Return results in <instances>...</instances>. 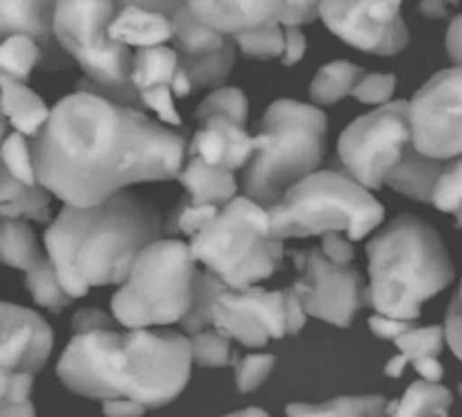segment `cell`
Returning <instances> with one entry per match:
<instances>
[{
  "label": "cell",
  "mask_w": 462,
  "mask_h": 417,
  "mask_svg": "<svg viewBox=\"0 0 462 417\" xmlns=\"http://www.w3.org/2000/svg\"><path fill=\"white\" fill-rule=\"evenodd\" d=\"M456 219H458V226L462 228V208H460L458 212H456Z\"/></svg>",
  "instance_id": "58"
},
{
  "label": "cell",
  "mask_w": 462,
  "mask_h": 417,
  "mask_svg": "<svg viewBox=\"0 0 462 417\" xmlns=\"http://www.w3.org/2000/svg\"><path fill=\"white\" fill-rule=\"evenodd\" d=\"M442 167H445V162L422 156L411 144L404 156H402V161L386 176L383 185H391L395 192L415 199L420 203H431L433 190H436L438 179H440Z\"/></svg>",
  "instance_id": "24"
},
{
  "label": "cell",
  "mask_w": 462,
  "mask_h": 417,
  "mask_svg": "<svg viewBox=\"0 0 462 417\" xmlns=\"http://www.w3.org/2000/svg\"><path fill=\"white\" fill-rule=\"evenodd\" d=\"M131 86L135 95L149 93V90H170L174 97H188L192 93L188 75L180 68L174 48H144L134 54V68H131Z\"/></svg>",
  "instance_id": "20"
},
{
  "label": "cell",
  "mask_w": 462,
  "mask_h": 417,
  "mask_svg": "<svg viewBox=\"0 0 462 417\" xmlns=\"http://www.w3.org/2000/svg\"><path fill=\"white\" fill-rule=\"evenodd\" d=\"M30 147L45 192L70 208H93L129 185L176 179L188 140L81 79L75 93L50 108L48 125Z\"/></svg>",
  "instance_id": "1"
},
{
  "label": "cell",
  "mask_w": 462,
  "mask_h": 417,
  "mask_svg": "<svg viewBox=\"0 0 462 417\" xmlns=\"http://www.w3.org/2000/svg\"><path fill=\"white\" fill-rule=\"evenodd\" d=\"M454 395L440 384L415 382L406 388L404 397L388 402V417H449Z\"/></svg>",
  "instance_id": "26"
},
{
  "label": "cell",
  "mask_w": 462,
  "mask_h": 417,
  "mask_svg": "<svg viewBox=\"0 0 462 417\" xmlns=\"http://www.w3.org/2000/svg\"><path fill=\"white\" fill-rule=\"evenodd\" d=\"M57 375L68 391L88 400H131L161 409L188 386L189 338L170 329L81 334L63 350Z\"/></svg>",
  "instance_id": "2"
},
{
  "label": "cell",
  "mask_w": 462,
  "mask_h": 417,
  "mask_svg": "<svg viewBox=\"0 0 462 417\" xmlns=\"http://www.w3.org/2000/svg\"><path fill=\"white\" fill-rule=\"evenodd\" d=\"M224 417H271V415L262 409H242V411H235V413L224 415Z\"/></svg>",
  "instance_id": "56"
},
{
  "label": "cell",
  "mask_w": 462,
  "mask_h": 417,
  "mask_svg": "<svg viewBox=\"0 0 462 417\" xmlns=\"http://www.w3.org/2000/svg\"><path fill=\"white\" fill-rule=\"evenodd\" d=\"M411 144L433 161L462 156V68L436 72L409 102Z\"/></svg>",
  "instance_id": "11"
},
{
  "label": "cell",
  "mask_w": 462,
  "mask_h": 417,
  "mask_svg": "<svg viewBox=\"0 0 462 417\" xmlns=\"http://www.w3.org/2000/svg\"><path fill=\"white\" fill-rule=\"evenodd\" d=\"M194 262L206 264L233 292L269 280L284 255L269 230V212L246 197H235L188 244Z\"/></svg>",
  "instance_id": "8"
},
{
  "label": "cell",
  "mask_w": 462,
  "mask_h": 417,
  "mask_svg": "<svg viewBox=\"0 0 462 417\" xmlns=\"http://www.w3.org/2000/svg\"><path fill=\"white\" fill-rule=\"evenodd\" d=\"M397 79L395 75H382V72H370L361 77L359 84L352 90V97L364 104H388L395 95Z\"/></svg>",
  "instance_id": "41"
},
{
  "label": "cell",
  "mask_w": 462,
  "mask_h": 417,
  "mask_svg": "<svg viewBox=\"0 0 462 417\" xmlns=\"http://www.w3.org/2000/svg\"><path fill=\"white\" fill-rule=\"evenodd\" d=\"M43 257L36 235L25 221L0 217V262L18 271H30Z\"/></svg>",
  "instance_id": "28"
},
{
  "label": "cell",
  "mask_w": 462,
  "mask_h": 417,
  "mask_svg": "<svg viewBox=\"0 0 462 417\" xmlns=\"http://www.w3.org/2000/svg\"><path fill=\"white\" fill-rule=\"evenodd\" d=\"M370 332L374 334L377 338H383V341H393L395 343L402 334H406L409 329H413V323H406V320H395V319H386V316H370L368 320Z\"/></svg>",
  "instance_id": "46"
},
{
  "label": "cell",
  "mask_w": 462,
  "mask_h": 417,
  "mask_svg": "<svg viewBox=\"0 0 462 417\" xmlns=\"http://www.w3.org/2000/svg\"><path fill=\"white\" fill-rule=\"evenodd\" d=\"M165 237V221L153 203L120 192L93 208L63 206L43 235L48 260L68 298L90 287L125 284L135 257Z\"/></svg>",
  "instance_id": "3"
},
{
  "label": "cell",
  "mask_w": 462,
  "mask_h": 417,
  "mask_svg": "<svg viewBox=\"0 0 462 417\" xmlns=\"http://www.w3.org/2000/svg\"><path fill=\"white\" fill-rule=\"evenodd\" d=\"M174 25L176 57L188 75L192 88H215L228 79L235 66V43L230 36L217 34L203 25L188 3H180L179 12L171 18Z\"/></svg>",
  "instance_id": "15"
},
{
  "label": "cell",
  "mask_w": 462,
  "mask_h": 417,
  "mask_svg": "<svg viewBox=\"0 0 462 417\" xmlns=\"http://www.w3.org/2000/svg\"><path fill=\"white\" fill-rule=\"evenodd\" d=\"M420 14L427 18H445L447 5L445 3H420Z\"/></svg>",
  "instance_id": "53"
},
{
  "label": "cell",
  "mask_w": 462,
  "mask_h": 417,
  "mask_svg": "<svg viewBox=\"0 0 462 417\" xmlns=\"http://www.w3.org/2000/svg\"><path fill=\"white\" fill-rule=\"evenodd\" d=\"M404 370H406L404 359H402V357L397 355V357H393L391 361H388L386 368H383V373H386L388 377H393V379H400L402 375H404Z\"/></svg>",
  "instance_id": "55"
},
{
  "label": "cell",
  "mask_w": 462,
  "mask_h": 417,
  "mask_svg": "<svg viewBox=\"0 0 462 417\" xmlns=\"http://www.w3.org/2000/svg\"><path fill=\"white\" fill-rule=\"evenodd\" d=\"M116 320L111 316L104 314L97 307H86V310H79L72 319V332L75 337H81V334H95V332H108V329H116Z\"/></svg>",
  "instance_id": "43"
},
{
  "label": "cell",
  "mask_w": 462,
  "mask_h": 417,
  "mask_svg": "<svg viewBox=\"0 0 462 417\" xmlns=\"http://www.w3.org/2000/svg\"><path fill=\"white\" fill-rule=\"evenodd\" d=\"M176 179L185 188L192 206H212L221 210L237 197V181L233 171L206 165L201 158H189Z\"/></svg>",
  "instance_id": "23"
},
{
  "label": "cell",
  "mask_w": 462,
  "mask_h": 417,
  "mask_svg": "<svg viewBox=\"0 0 462 417\" xmlns=\"http://www.w3.org/2000/svg\"><path fill=\"white\" fill-rule=\"evenodd\" d=\"M52 18L54 3H0V43L16 34L32 36L43 50V68H68L72 61L54 39Z\"/></svg>",
  "instance_id": "19"
},
{
  "label": "cell",
  "mask_w": 462,
  "mask_h": 417,
  "mask_svg": "<svg viewBox=\"0 0 462 417\" xmlns=\"http://www.w3.org/2000/svg\"><path fill=\"white\" fill-rule=\"evenodd\" d=\"M364 68L355 66L350 61H332L328 66L320 68L316 72L314 81L310 86V97L311 102L319 107H329V104L341 102L343 97L355 90V86L359 84L361 77H364Z\"/></svg>",
  "instance_id": "29"
},
{
  "label": "cell",
  "mask_w": 462,
  "mask_h": 417,
  "mask_svg": "<svg viewBox=\"0 0 462 417\" xmlns=\"http://www.w3.org/2000/svg\"><path fill=\"white\" fill-rule=\"evenodd\" d=\"M52 328L36 311L0 301V368L16 375L43 370L52 355Z\"/></svg>",
  "instance_id": "16"
},
{
  "label": "cell",
  "mask_w": 462,
  "mask_h": 417,
  "mask_svg": "<svg viewBox=\"0 0 462 417\" xmlns=\"http://www.w3.org/2000/svg\"><path fill=\"white\" fill-rule=\"evenodd\" d=\"M442 332H445L447 346H449L451 352H454V355L462 361V307H460L458 296L451 298Z\"/></svg>",
  "instance_id": "45"
},
{
  "label": "cell",
  "mask_w": 462,
  "mask_h": 417,
  "mask_svg": "<svg viewBox=\"0 0 462 417\" xmlns=\"http://www.w3.org/2000/svg\"><path fill=\"white\" fill-rule=\"evenodd\" d=\"M188 7L203 25L233 39L275 23L278 3H188Z\"/></svg>",
  "instance_id": "21"
},
{
  "label": "cell",
  "mask_w": 462,
  "mask_h": 417,
  "mask_svg": "<svg viewBox=\"0 0 462 417\" xmlns=\"http://www.w3.org/2000/svg\"><path fill=\"white\" fill-rule=\"evenodd\" d=\"M328 117L320 108L296 99H278L266 108L253 156L242 171L244 197L264 210L293 185L319 171L325 156Z\"/></svg>",
  "instance_id": "5"
},
{
  "label": "cell",
  "mask_w": 462,
  "mask_h": 417,
  "mask_svg": "<svg viewBox=\"0 0 462 417\" xmlns=\"http://www.w3.org/2000/svg\"><path fill=\"white\" fill-rule=\"evenodd\" d=\"M50 197L41 185L27 188L5 171L0 165V217L14 221H50Z\"/></svg>",
  "instance_id": "25"
},
{
  "label": "cell",
  "mask_w": 462,
  "mask_h": 417,
  "mask_svg": "<svg viewBox=\"0 0 462 417\" xmlns=\"http://www.w3.org/2000/svg\"><path fill=\"white\" fill-rule=\"evenodd\" d=\"M298 278L291 284L307 316L337 328H350L365 305L364 275L355 266H337L325 260L320 248L293 253Z\"/></svg>",
  "instance_id": "12"
},
{
  "label": "cell",
  "mask_w": 462,
  "mask_h": 417,
  "mask_svg": "<svg viewBox=\"0 0 462 417\" xmlns=\"http://www.w3.org/2000/svg\"><path fill=\"white\" fill-rule=\"evenodd\" d=\"M320 253L325 255V260L337 266H350L352 260H355V246H352V242L350 239H343L337 233L323 235V248H320Z\"/></svg>",
  "instance_id": "44"
},
{
  "label": "cell",
  "mask_w": 462,
  "mask_h": 417,
  "mask_svg": "<svg viewBox=\"0 0 462 417\" xmlns=\"http://www.w3.org/2000/svg\"><path fill=\"white\" fill-rule=\"evenodd\" d=\"M275 368V357L273 355H248L237 361L235 366V382H237L239 393H253L266 382Z\"/></svg>",
  "instance_id": "40"
},
{
  "label": "cell",
  "mask_w": 462,
  "mask_h": 417,
  "mask_svg": "<svg viewBox=\"0 0 462 417\" xmlns=\"http://www.w3.org/2000/svg\"><path fill=\"white\" fill-rule=\"evenodd\" d=\"M0 417H36V411L32 402H27V404H5L0 409Z\"/></svg>",
  "instance_id": "52"
},
{
  "label": "cell",
  "mask_w": 462,
  "mask_h": 417,
  "mask_svg": "<svg viewBox=\"0 0 462 417\" xmlns=\"http://www.w3.org/2000/svg\"><path fill=\"white\" fill-rule=\"evenodd\" d=\"M116 12L117 3H54L52 32L66 57L86 72L90 88L134 107L138 102L131 86L134 52L108 36Z\"/></svg>",
  "instance_id": "9"
},
{
  "label": "cell",
  "mask_w": 462,
  "mask_h": 417,
  "mask_svg": "<svg viewBox=\"0 0 462 417\" xmlns=\"http://www.w3.org/2000/svg\"><path fill=\"white\" fill-rule=\"evenodd\" d=\"M208 117H224L233 125L242 126L248 120V99L239 88H217L199 104L197 120L203 122Z\"/></svg>",
  "instance_id": "33"
},
{
  "label": "cell",
  "mask_w": 462,
  "mask_h": 417,
  "mask_svg": "<svg viewBox=\"0 0 462 417\" xmlns=\"http://www.w3.org/2000/svg\"><path fill=\"white\" fill-rule=\"evenodd\" d=\"M328 30L364 52L393 57L409 43L402 3H319Z\"/></svg>",
  "instance_id": "13"
},
{
  "label": "cell",
  "mask_w": 462,
  "mask_h": 417,
  "mask_svg": "<svg viewBox=\"0 0 462 417\" xmlns=\"http://www.w3.org/2000/svg\"><path fill=\"white\" fill-rule=\"evenodd\" d=\"M447 54L454 61V68H462V14L449 23V30H447Z\"/></svg>",
  "instance_id": "49"
},
{
  "label": "cell",
  "mask_w": 462,
  "mask_h": 417,
  "mask_svg": "<svg viewBox=\"0 0 462 417\" xmlns=\"http://www.w3.org/2000/svg\"><path fill=\"white\" fill-rule=\"evenodd\" d=\"M458 393H460V395H462V384H460V386H458Z\"/></svg>",
  "instance_id": "60"
},
{
  "label": "cell",
  "mask_w": 462,
  "mask_h": 417,
  "mask_svg": "<svg viewBox=\"0 0 462 417\" xmlns=\"http://www.w3.org/2000/svg\"><path fill=\"white\" fill-rule=\"evenodd\" d=\"M0 165L18 183L27 185V188L39 185L36 183L34 162H32L30 140L23 138L21 134H7V138L0 143Z\"/></svg>",
  "instance_id": "35"
},
{
  "label": "cell",
  "mask_w": 462,
  "mask_h": 417,
  "mask_svg": "<svg viewBox=\"0 0 462 417\" xmlns=\"http://www.w3.org/2000/svg\"><path fill=\"white\" fill-rule=\"evenodd\" d=\"M287 417H388V400L382 395H350L323 404L287 406Z\"/></svg>",
  "instance_id": "27"
},
{
  "label": "cell",
  "mask_w": 462,
  "mask_h": 417,
  "mask_svg": "<svg viewBox=\"0 0 462 417\" xmlns=\"http://www.w3.org/2000/svg\"><path fill=\"white\" fill-rule=\"evenodd\" d=\"M43 63V50L32 36L16 34L0 43V77L25 84L32 70Z\"/></svg>",
  "instance_id": "30"
},
{
  "label": "cell",
  "mask_w": 462,
  "mask_h": 417,
  "mask_svg": "<svg viewBox=\"0 0 462 417\" xmlns=\"http://www.w3.org/2000/svg\"><path fill=\"white\" fill-rule=\"evenodd\" d=\"M456 296H458V301H460V307H462V283H460V292L456 293Z\"/></svg>",
  "instance_id": "59"
},
{
  "label": "cell",
  "mask_w": 462,
  "mask_h": 417,
  "mask_svg": "<svg viewBox=\"0 0 462 417\" xmlns=\"http://www.w3.org/2000/svg\"><path fill=\"white\" fill-rule=\"evenodd\" d=\"M307 50V39L302 34L300 27H287L284 30V54L282 59L284 66H296L302 57H305Z\"/></svg>",
  "instance_id": "47"
},
{
  "label": "cell",
  "mask_w": 462,
  "mask_h": 417,
  "mask_svg": "<svg viewBox=\"0 0 462 417\" xmlns=\"http://www.w3.org/2000/svg\"><path fill=\"white\" fill-rule=\"evenodd\" d=\"M102 411L106 417H143L147 409L131 400H111L102 402Z\"/></svg>",
  "instance_id": "50"
},
{
  "label": "cell",
  "mask_w": 462,
  "mask_h": 417,
  "mask_svg": "<svg viewBox=\"0 0 462 417\" xmlns=\"http://www.w3.org/2000/svg\"><path fill=\"white\" fill-rule=\"evenodd\" d=\"M284 314H287V334L289 337H296L305 328L307 314L302 311L300 301H298L291 287L284 289Z\"/></svg>",
  "instance_id": "48"
},
{
  "label": "cell",
  "mask_w": 462,
  "mask_h": 417,
  "mask_svg": "<svg viewBox=\"0 0 462 417\" xmlns=\"http://www.w3.org/2000/svg\"><path fill=\"white\" fill-rule=\"evenodd\" d=\"M0 111L7 125L14 126V134L32 140L50 120V108L41 99V95L34 93L27 84L7 79V77H0Z\"/></svg>",
  "instance_id": "22"
},
{
  "label": "cell",
  "mask_w": 462,
  "mask_h": 417,
  "mask_svg": "<svg viewBox=\"0 0 462 417\" xmlns=\"http://www.w3.org/2000/svg\"><path fill=\"white\" fill-rule=\"evenodd\" d=\"M5 138H7V120H5L3 111H0V143H3Z\"/></svg>",
  "instance_id": "57"
},
{
  "label": "cell",
  "mask_w": 462,
  "mask_h": 417,
  "mask_svg": "<svg viewBox=\"0 0 462 417\" xmlns=\"http://www.w3.org/2000/svg\"><path fill=\"white\" fill-rule=\"evenodd\" d=\"M415 373L422 377V382L427 384H440L442 377H445V368L438 359H420L413 364Z\"/></svg>",
  "instance_id": "51"
},
{
  "label": "cell",
  "mask_w": 462,
  "mask_h": 417,
  "mask_svg": "<svg viewBox=\"0 0 462 417\" xmlns=\"http://www.w3.org/2000/svg\"><path fill=\"white\" fill-rule=\"evenodd\" d=\"M189 352H192V364L201 366V368H224L233 361L230 341L217 334L215 329H203V332L192 334Z\"/></svg>",
  "instance_id": "38"
},
{
  "label": "cell",
  "mask_w": 462,
  "mask_h": 417,
  "mask_svg": "<svg viewBox=\"0 0 462 417\" xmlns=\"http://www.w3.org/2000/svg\"><path fill=\"white\" fill-rule=\"evenodd\" d=\"M431 203L440 212H449V215H456L462 208V156L445 162L436 190H433Z\"/></svg>",
  "instance_id": "39"
},
{
  "label": "cell",
  "mask_w": 462,
  "mask_h": 417,
  "mask_svg": "<svg viewBox=\"0 0 462 417\" xmlns=\"http://www.w3.org/2000/svg\"><path fill=\"white\" fill-rule=\"evenodd\" d=\"M226 284L210 271H199L197 289H194V302L189 307L188 316L180 320V328L185 334H199L212 325V311L215 302L226 292Z\"/></svg>",
  "instance_id": "32"
},
{
  "label": "cell",
  "mask_w": 462,
  "mask_h": 417,
  "mask_svg": "<svg viewBox=\"0 0 462 417\" xmlns=\"http://www.w3.org/2000/svg\"><path fill=\"white\" fill-rule=\"evenodd\" d=\"M25 287L32 293L34 302L43 310L59 314V311L66 310L70 305V298L63 292L61 283H59L57 273H54V266L48 257H41L34 266L25 273Z\"/></svg>",
  "instance_id": "31"
},
{
  "label": "cell",
  "mask_w": 462,
  "mask_h": 417,
  "mask_svg": "<svg viewBox=\"0 0 462 417\" xmlns=\"http://www.w3.org/2000/svg\"><path fill=\"white\" fill-rule=\"evenodd\" d=\"M180 3H120L108 36L126 48H161L174 36L171 18Z\"/></svg>",
  "instance_id": "17"
},
{
  "label": "cell",
  "mask_w": 462,
  "mask_h": 417,
  "mask_svg": "<svg viewBox=\"0 0 462 417\" xmlns=\"http://www.w3.org/2000/svg\"><path fill=\"white\" fill-rule=\"evenodd\" d=\"M212 328L217 334L239 341L246 348H262L271 338L287 337L284 292L248 287L242 292L226 289L215 302Z\"/></svg>",
  "instance_id": "14"
},
{
  "label": "cell",
  "mask_w": 462,
  "mask_h": 417,
  "mask_svg": "<svg viewBox=\"0 0 462 417\" xmlns=\"http://www.w3.org/2000/svg\"><path fill=\"white\" fill-rule=\"evenodd\" d=\"M370 287L365 305L377 316L415 323L422 305L454 283L449 251L433 226L400 215L368 242Z\"/></svg>",
  "instance_id": "4"
},
{
  "label": "cell",
  "mask_w": 462,
  "mask_h": 417,
  "mask_svg": "<svg viewBox=\"0 0 462 417\" xmlns=\"http://www.w3.org/2000/svg\"><path fill=\"white\" fill-rule=\"evenodd\" d=\"M217 215H219V208L192 206L188 199H183V201L171 210L170 219L165 221L167 239H174L176 235H185V237L194 239Z\"/></svg>",
  "instance_id": "37"
},
{
  "label": "cell",
  "mask_w": 462,
  "mask_h": 417,
  "mask_svg": "<svg viewBox=\"0 0 462 417\" xmlns=\"http://www.w3.org/2000/svg\"><path fill=\"white\" fill-rule=\"evenodd\" d=\"M12 373H7V370L0 368V409H3L5 404H9V388H12Z\"/></svg>",
  "instance_id": "54"
},
{
  "label": "cell",
  "mask_w": 462,
  "mask_h": 417,
  "mask_svg": "<svg viewBox=\"0 0 462 417\" xmlns=\"http://www.w3.org/2000/svg\"><path fill=\"white\" fill-rule=\"evenodd\" d=\"M409 147V102L393 99L346 126L338 138V158L346 174L370 192L383 188L386 176Z\"/></svg>",
  "instance_id": "10"
},
{
  "label": "cell",
  "mask_w": 462,
  "mask_h": 417,
  "mask_svg": "<svg viewBox=\"0 0 462 417\" xmlns=\"http://www.w3.org/2000/svg\"><path fill=\"white\" fill-rule=\"evenodd\" d=\"M269 230L275 242L314 235H347L359 242L383 221L382 203L346 171L319 170L293 185L269 208Z\"/></svg>",
  "instance_id": "6"
},
{
  "label": "cell",
  "mask_w": 462,
  "mask_h": 417,
  "mask_svg": "<svg viewBox=\"0 0 462 417\" xmlns=\"http://www.w3.org/2000/svg\"><path fill=\"white\" fill-rule=\"evenodd\" d=\"M189 158H201L217 170H244L253 156V138L224 117H208L188 147Z\"/></svg>",
  "instance_id": "18"
},
{
  "label": "cell",
  "mask_w": 462,
  "mask_h": 417,
  "mask_svg": "<svg viewBox=\"0 0 462 417\" xmlns=\"http://www.w3.org/2000/svg\"><path fill=\"white\" fill-rule=\"evenodd\" d=\"M233 43L251 59H278L284 54V30L278 23H269L264 27L233 36Z\"/></svg>",
  "instance_id": "36"
},
{
  "label": "cell",
  "mask_w": 462,
  "mask_h": 417,
  "mask_svg": "<svg viewBox=\"0 0 462 417\" xmlns=\"http://www.w3.org/2000/svg\"><path fill=\"white\" fill-rule=\"evenodd\" d=\"M199 269L180 239H161L135 257L129 278L111 298L113 320L126 329L180 323L194 302Z\"/></svg>",
  "instance_id": "7"
},
{
  "label": "cell",
  "mask_w": 462,
  "mask_h": 417,
  "mask_svg": "<svg viewBox=\"0 0 462 417\" xmlns=\"http://www.w3.org/2000/svg\"><path fill=\"white\" fill-rule=\"evenodd\" d=\"M400 357L404 364H415L420 359H438L445 348V332L438 325H429V328H413L406 334H402L395 341Z\"/></svg>",
  "instance_id": "34"
},
{
  "label": "cell",
  "mask_w": 462,
  "mask_h": 417,
  "mask_svg": "<svg viewBox=\"0 0 462 417\" xmlns=\"http://www.w3.org/2000/svg\"><path fill=\"white\" fill-rule=\"evenodd\" d=\"M319 18V3H278L275 23L280 27H298Z\"/></svg>",
  "instance_id": "42"
}]
</instances>
